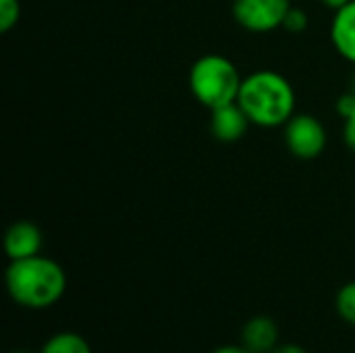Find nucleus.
Instances as JSON below:
<instances>
[{"instance_id": "obj_4", "label": "nucleus", "mask_w": 355, "mask_h": 353, "mask_svg": "<svg viewBox=\"0 0 355 353\" xmlns=\"http://www.w3.org/2000/svg\"><path fill=\"white\" fill-rule=\"evenodd\" d=\"M285 144L295 158L312 160L324 152L327 131L312 114H293L285 123Z\"/></svg>"}, {"instance_id": "obj_6", "label": "nucleus", "mask_w": 355, "mask_h": 353, "mask_svg": "<svg viewBox=\"0 0 355 353\" xmlns=\"http://www.w3.org/2000/svg\"><path fill=\"white\" fill-rule=\"evenodd\" d=\"M250 123L252 121L245 114V110L239 106V102H231L227 106H220V108L212 110L210 131L218 141L233 144V141H239L245 135Z\"/></svg>"}, {"instance_id": "obj_18", "label": "nucleus", "mask_w": 355, "mask_h": 353, "mask_svg": "<svg viewBox=\"0 0 355 353\" xmlns=\"http://www.w3.org/2000/svg\"><path fill=\"white\" fill-rule=\"evenodd\" d=\"M329 8H335V10H339V8H343L345 4H349L352 0H322Z\"/></svg>"}, {"instance_id": "obj_15", "label": "nucleus", "mask_w": 355, "mask_h": 353, "mask_svg": "<svg viewBox=\"0 0 355 353\" xmlns=\"http://www.w3.org/2000/svg\"><path fill=\"white\" fill-rule=\"evenodd\" d=\"M343 135H345V141L347 146L355 152V110L345 119V129H343Z\"/></svg>"}, {"instance_id": "obj_5", "label": "nucleus", "mask_w": 355, "mask_h": 353, "mask_svg": "<svg viewBox=\"0 0 355 353\" xmlns=\"http://www.w3.org/2000/svg\"><path fill=\"white\" fill-rule=\"evenodd\" d=\"M291 0H233V15L237 23L256 33H266L283 27Z\"/></svg>"}, {"instance_id": "obj_20", "label": "nucleus", "mask_w": 355, "mask_h": 353, "mask_svg": "<svg viewBox=\"0 0 355 353\" xmlns=\"http://www.w3.org/2000/svg\"><path fill=\"white\" fill-rule=\"evenodd\" d=\"M354 94H355V81H354Z\"/></svg>"}, {"instance_id": "obj_12", "label": "nucleus", "mask_w": 355, "mask_h": 353, "mask_svg": "<svg viewBox=\"0 0 355 353\" xmlns=\"http://www.w3.org/2000/svg\"><path fill=\"white\" fill-rule=\"evenodd\" d=\"M21 17V4L19 0H0V31L8 33Z\"/></svg>"}, {"instance_id": "obj_8", "label": "nucleus", "mask_w": 355, "mask_h": 353, "mask_svg": "<svg viewBox=\"0 0 355 353\" xmlns=\"http://www.w3.org/2000/svg\"><path fill=\"white\" fill-rule=\"evenodd\" d=\"M279 343V325L270 316H254L241 329V345L254 353H270Z\"/></svg>"}, {"instance_id": "obj_1", "label": "nucleus", "mask_w": 355, "mask_h": 353, "mask_svg": "<svg viewBox=\"0 0 355 353\" xmlns=\"http://www.w3.org/2000/svg\"><path fill=\"white\" fill-rule=\"evenodd\" d=\"M6 291L10 300L29 310L54 306L67 291L64 268L46 256L10 260L6 268Z\"/></svg>"}, {"instance_id": "obj_17", "label": "nucleus", "mask_w": 355, "mask_h": 353, "mask_svg": "<svg viewBox=\"0 0 355 353\" xmlns=\"http://www.w3.org/2000/svg\"><path fill=\"white\" fill-rule=\"evenodd\" d=\"M212 353H254L252 350H248L245 345H220L216 347Z\"/></svg>"}, {"instance_id": "obj_11", "label": "nucleus", "mask_w": 355, "mask_h": 353, "mask_svg": "<svg viewBox=\"0 0 355 353\" xmlns=\"http://www.w3.org/2000/svg\"><path fill=\"white\" fill-rule=\"evenodd\" d=\"M335 306H337L339 316H341L347 325L355 327V281L345 283V285L339 289L337 300H335Z\"/></svg>"}, {"instance_id": "obj_7", "label": "nucleus", "mask_w": 355, "mask_h": 353, "mask_svg": "<svg viewBox=\"0 0 355 353\" xmlns=\"http://www.w3.org/2000/svg\"><path fill=\"white\" fill-rule=\"evenodd\" d=\"M42 231L29 221H19L8 227L4 235V252L10 260H23L37 256L42 250Z\"/></svg>"}, {"instance_id": "obj_10", "label": "nucleus", "mask_w": 355, "mask_h": 353, "mask_svg": "<svg viewBox=\"0 0 355 353\" xmlns=\"http://www.w3.org/2000/svg\"><path fill=\"white\" fill-rule=\"evenodd\" d=\"M40 353H92V347L87 343L85 337H81L79 333H56L52 335L44 345Z\"/></svg>"}, {"instance_id": "obj_19", "label": "nucleus", "mask_w": 355, "mask_h": 353, "mask_svg": "<svg viewBox=\"0 0 355 353\" xmlns=\"http://www.w3.org/2000/svg\"><path fill=\"white\" fill-rule=\"evenodd\" d=\"M10 353H31V352H27V350H12Z\"/></svg>"}, {"instance_id": "obj_13", "label": "nucleus", "mask_w": 355, "mask_h": 353, "mask_svg": "<svg viewBox=\"0 0 355 353\" xmlns=\"http://www.w3.org/2000/svg\"><path fill=\"white\" fill-rule=\"evenodd\" d=\"M283 27L287 31H291V33H302L308 27V15L302 8L289 6V10L285 15V21H283Z\"/></svg>"}, {"instance_id": "obj_3", "label": "nucleus", "mask_w": 355, "mask_h": 353, "mask_svg": "<svg viewBox=\"0 0 355 353\" xmlns=\"http://www.w3.org/2000/svg\"><path fill=\"white\" fill-rule=\"evenodd\" d=\"M241 81L237 67L220 54H206L198 58L189 71L191 94L210 110L237 102Z\"/></svg>"}, {"instance_id": "obj_16", "label": "nucleus", "mask_w": 355, "mask_h": 353, "mask_svg": "<svg viewBox=\"0 0 355 353\" xmlns=\"http://www.w3.org/2000/svg\"><path fill=\"white\" fill-rule=\"evenodd\" d=\"M270 353H308V350H304L297 343H279Z\"/></svg>"}, {"instance_id": "obj_14", "label": "nucleus", "mask_w": 355, "mask_h": 353, "mask_svg": "<svg viewBox=\"0 0 355 353\" xmlns=\"http://www.w3.org/2000/svg\"><path fill=\"white\" fill-rule=\"evenodd\" d=\"M337 110H339V114L343 117V119H347L352 112L355 110V94H345V96H341L339 98V102H337Z\"/></svg>"}, {"instance_id": "obj_9", "label": "nucleus", "mask_w": 355, "mask_h": 353, "mask_svg": "<svg viewBox=\"0 0 355 353\" xmlns=\"http://www.w3.org/2000/svg\"><path fill=\"white\" fill-rule=\"evenodd\" d=\"M331 40L337 52L355 64V0L337 10L331 27Z\"/></svg>"}, {"instance_id": "obj_2", "label": "nucleus", "mask_w": 355, "mask_h": 353, "mask_svg": "<svg viewBox=\"0 0 355 353\" xmlns=\"http://www.w3.org/2000/svg\"><path fill=\"white\" fill-rule=\"evenodd\" d=\"M239 106L258 127H281L295 110V92L291 83L275 71H256L241 81Z\"/></svg>"}]
</instances>
